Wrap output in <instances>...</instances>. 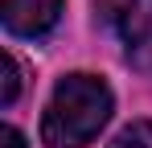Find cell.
<instances>
[{
    "mask_svg": "<svg viewBox=\"0 0 152 148\" xmlns=\"http://www.w3.org/2000/svg\"><path fill=\"white\" fill-rule=\"evenodd\" d=\"M111 86L95 74H66L41 115V140L50 148H86L111 119Z\"/></svg>",
    "mask_w": 152,
    "mask_h": 148,
    "instance_id": "1",
    "label": "cell"
},
{
    "mask_svg": "<svg viewBox=\"0 0 152 148\" xmlns=\"http://www.w3.org/2000/svg\"><path fill=\"white\" fill-rule=\"evenodd\" d=\"M95 8L132 58L152 53V0H95Z\"/></svg>",
    "mask_w": 152,
    "mask_h": 148,
    "instance_id": "2",
    "label": "cell"
},
{
    "mask_svg": "<svg viewBox=\"0 0 152 148\" xmlns=\"http://www.w3.org/2000/svg\"><path fill=\"white\" fill-rule=\"evenodd\" d=\"M4 29L17 37H41L62 17V0H0Z\"/></svg>",
    "mask_w": 152,
    "mask_h": 148,
    "instance_id": "3",
    "label": "cell"
},
{
    "mask_svg": "<svg viewBox=\"0 0 152 148\" xmlns=\"http://www.w3.org/2000/svg\"><path fill=\"white\" fill-rule=\"evenodd\" d=\"M111 148H152V119H136L111 140Z\"/></svg>",
    "mask_w": 152,
    "mask_h": 148,
    "instance_id": "4",
    "label": "cell"
},
{
    "mask_svg": "<svg viewBox=\"0 0 152 148\" xmlns=\"http://www.w3.org/2000/svg\"><path fill=\"white\" fill-rule=\"evenodd\" d=\"M17 91H21V66L12 53H4V107L17 103Z\"/></svg>",
    "mask_w": 152,
    "mask_h": 148,
    "instance_id": "5",
    "label": "cell"
},
{
    "mask_svg": "<svg viewBox=\"0 0 152 148\" xmlns=\"http://www.w3.org/2000/svg\"><path fill=\"white\" fill-rule=\"evenodd\" d=\"M0 140H4L0 148H25V136H21L17 127H4V132H0Z\"/></svg>",
    "mask_w": 152,
    "mask_h": 148,
    "instance_id": "6",
    "label": "cell"
}]
</instances>
